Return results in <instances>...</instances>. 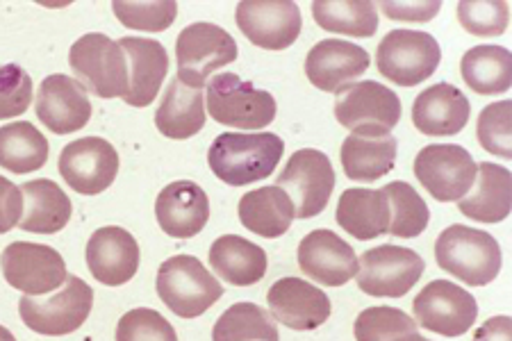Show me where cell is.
<instances>
[{
  "label": "cell",
  "mask_w": 512,
  "mask_h": 341,
  "mask_svg": "<svg viewBox=\"0 0 512 341\" xmlns=\"http://www.w3.org/2000/svg\"><path fill=\"white\" fill-rule=\"evenodd\" d=\"M285 141L274 132H224L212 141L208 164L214 176L230 187L267 180L283 160Z\"/></svg>",
  "instance_id": "obj_1"
},
{
  "label": "cell",
  "mask_w": 512,
  "mask_h": 341,
  "mask_svg": "<svg viewBox=\"0 0 512 341\" xmlns=\"http://www.w3.org/2000/svg\"><path fill=\"white\" fill-rule=\"evenodd\" d=\"M435 260L442 271L469 287H485L499 276L503 257L499 241L483 230L449 226L435 241Z\"/></svg>",
  "instance_id": "obj_2"
},
{
  "label": "cell",
  "mask_w": 512,
  "mask_h": 341,
  "mask_svg": "<svg viewBox=\"0 0 512 341\" xmlns=\"http://www.w3.org/2000/svg\"><path fill=\"white\" fill-rule=\"evenodd\" d=\"M155 287L160 301L180 319H196L224 296L219 280L192 255L169 257L160 266Z\"/></svg>",
  "instance_id": "obj_3"
},
{
  "label": "cell",
  "mask_w": 512,
  "mask_h": 341,
  "mask_svg": "<svg viewBox=\"0 0 512 341\" xmlns=\"http://www.w3.org/2000/svg\"><path fill=\"white\" fill-rule=\"evenodd\" d=\"M92 307L94 289L78 276H66L53 296H23L19 312L30 330L46 337H62L85 326Z\"/></svg>",
  "instance_id": "obj_4"
},
{
  "label": "cell",
  "mask_w": 512,
  "mask_h": 341,
  "mask_svg": "<svg viewBox=\"0 0 512 341\" xmlns=\"http://www.w3.org/2000/svg\"><path fill=\"white\" fill-rule=\"evenodd\" d=\"M205 110L219 126L239 130H260L276 119V98L235 73H219L208 85Z\"/></svg>",
  "instance_id": "obj_5"
},
{
  "label": "cell",
  "mask_w": 512,
  "mask_h": 341,
  "mask_svg": "<svg viewBox=\"0 0 512 341\" xmlns=\"http://www.w3.org/2000/svg\"><path fill=\"white\" fill-rule=\"evenodd\" d=\"M335 119L353 135L383 137L399 126L401 101L376 80L349 82L335 96Z\"/></svg>",
  "instance_id": "obj_6"
},
{
  "label": "cell",
  "mask_w": 512,
  "mask_h": 341,
  "mask_svg": "<svg viewBox=\"0 0 512 341\" xmlns=\"http://www.w3.org/2000/svg\"><path fill=\"white\" fill-rule=\"evenodd\" d=\"M69 64L82 87L98 98H123L130 87L128 57L117 41L101 32L82 35L69 51Z\"/></svg>",
  "instance_id": "obj_7"
},
{
  "label": "cell",
  "mask_w": 512,
  "mask_h": 341,
  "mask_svg": "<svg viewBox=\"0 0 512 341\" xmlns=\"http://www.w3.org/2000/svg\"><path fill=\"white\" fill-rule=\"evenodd\" d=\"M442 62V48L428 32L392 30L378 44V73L399 87H417L433 76Z\"/></svg>",
  "instance_id": "obj_8"
},
{
  "label": "cell",
  "mask_w": 512,
  "mask_h": 341,
  "mask_svg": "<svg viewBox=\"0 0 512 341\" xmlns=\"http://www.w3.org/2000/svg\"><path fill=\"white\" fill-rule=\"evenodd\" d=\"M239 55L237 41L214 23H192L176 39L178 80L187 87L203 89L214 71L233 64Z\"/></svg>",
  "instance_id": "obj_9"
},
{
  "label": "cell",
  "mask_w": 512,
  "mask_h": 341,
  "mask_svg": "<svg viewBox=\"0 0 512 341\" xmlns=\"http://www.w3.org/2000/svg\"><path fill=\"white\" fill-rule=\"evenodd\" d=\"M335 182L330 157L317 148H301L280 171L276 187L283 189L294 203L296 219H315L328 207Z\"/></svg>",
  "instance_id": "obj_10"
},
{
  "label": "cell",
  "mask_w": 512,
  "mask_h": 341,
  "mask_svg": "<svg viewBox=\"0 0 512 341\" xmlns=\"http://www.w3.org/2000/svg\"><path fill=\"white\" fill-rule=\"evenodd\" d=\"M424 271V257L412 248L385 244L360 257L355 278L367 296L401 298L417 285Z\"/></svg>",
  "instance_id": "obj_11"
},
{
  "label": "cell",
  "mask_w": 512,
  "mask_h": 341,
  "mask_svg": "<svg viewBox=\"0 0 512 341\" xmlns=\"http://www.w3.org/2000/svg\"><path fill=\"white\" fill-rule=\"evenodd\" d=\"M478 166L456 144H431L415 157V176L437 203H456L474 187Z\"/></svg>",
  "instance_id": "obj_12"
},
{
  "label": "cell",
  "mask_w": 512,
  "mask_h": 341,
  "mask_svg": "<svg viewBox=\"0 0 512 341\" xmlns=\"http://www.w3.org/2000/svg\"><path fill=\"white\" fill-rule=\"evenodd\" d=\"M415 323L442 337H462L474 328L478 303L467 289L451 280H433L412 303Z\"/></svg>",
  "instance_id": "obj_13"
},
{
  "label": "cell",
  "mask_w": 512,
  "mask_h": 341,
  "mask_svg": "<svg viewBox=\"0 0 512 341\" xmlns=\"http://www.w3.org/2000/svg\"><path fill=\"white\" fill-rule=\"evenodd\" d=\"M3 276L26 296H46L66 280L64 257L55 248L32 241H14L0 255Z\"/></svg>",
  "instance_id": "obj_14"
},
{
  "label": "cell",
  "mask_w": 512,
  "mask_h": 341,
  "mask_svg": "<svg viewBox=\"0 0 512 341\" xmlns=\"http://www.w3.org/2000/svg\"><path fill=\"white\" fill-rule=\"evenodd\" d=\"M119 173V153L103 137H82L64 146L60 176L82 196L103 194Z\"/></svg>",
  "instance_id": "obj_15"
},
{
  "label": "cell",
  "mask_w": 512,
  "mask_h": 341,
  "mask_svg": "<svg viewBox=\"0 0 512 341\" xmlns=\"http://www.w3.org/2000/svg\"><path fill=\"white\" fill-rule=\"evenodd\" d=\"M237 28L264 51H285L301 35V10L292 0H244L235 12Z\"/></svg>",
  "instance_id": "obj_16"
},
{
  "label": "cell",
  "mask_w": 512,
  "mask_h": 341,
  "mask_svg": "<svg viewBox=\"0 0 512 341\" xmlns=\"http://www.w3.org/2000/svg\"><path fill=\"white\" fill-rule=\"evenodd\" d=\"M37 119L55 135H71L92 121V103L82 82L64 73L48 76L37 91Z\"/></svg>",
  "instance_id": "obj_17"
},
{
  "label": "cell",
  "mask_w": 512,
  "mask_h": 341,
  "mask_svg": "<svg viewBox=\"0 0 512 341\" xmlns=\"http://www.w3.org/2000/svg\"><path fill=\"white\" fill-rule=\"evenodd\" d=\"M299 269L319 285L342 287L358 273V257L333 230L319 228L305 235L299 244Z\"/></svg>",
  "instance_id": "obj_18"
},
{
  "label": "cell",
  "mask_w": 512,
  "mask_h": 341,
  "mask_svg": "<svg viewBox=\"0 0 512 341\" xmlns=\"http://www.w3.org/2000/svg\"><path fill=\"white\" fill-rule=\"evenodd\" d=\"M139 262V244L126 228H98L87 241V266L105 287L126 285L139 271Z\"/></svg>",
  "instance_id": "obj_19"
},
{
  "label": "cell",
  "mask_w": 512,
  "mask_h": 341,
  "mask_svg": "<svg viewBox=\"0 0 512 341\" xmlns=\"http://www.w3.org/2000/svg\"><path fill=\"white\" fill-rule=\"evenodd\" d=\"M267 305L274 319L289 330H317L328 321L330 301L324 289L301 278H280L267 294Z\"/></svg>",
  "instance_id": "obj_20"
},
{
  "label": "cell",
  "mask_w": 512,
  "mask_h": 341,
  "mask_svg": "<svg viewBox=\"0 0 512 341\" xmlns=\"http://www.w3.org/2000/svg\"><path fill=\"white\" fill-rule=\"evenodd\" d=\"M155 216H158L164 235L173 239H192L208 226V194L196 182H171L160 191L158 201H155Z\"/></svg>",
  "instance_id": "obj_21"
},
{
  "label": "cell",
  "mask_w": 512,
  "mask_h": 341,
  "mask_svg": "<svg viewBox=\"0 0 512 341\" xmlns=\"http://www.w3.org/2000/svg\"><path fill=\"white\" fill-rule=\"evenodd\" d=\"M369 64L365 48L344 39H324L305 57V76L317 89L337 94L351 80L360 78Z\"/></svg>",
  "instance_id": "obj_22"
},
{
  "label": "cell",
  "mask_w": 512,
  "mask_h": 341,
  "mask_svg": "<svg viewBox=\"0 0 512 341\" xmlns=\"http://www.w3.org/2000/svg\"><path fill=\"white\" fill-rule=\"evenodd\" d=\"M472 116L469 98L449 82L421 91L412 105V123L428 137H453L462 132Z\"/></svg>",
  "instance_id": "obj_23"
},
{
  "label": "cell",
  "mask_w": 512,
  "mask_h": 341,
  "mask_svg": "<svg viewBox=\"0 0 512 341\" xmlns=\"http://www.w3.org/2000/svg\"><path fill=\"white\" fill-rule=\"evenodd\" d=\"M117 44L130 64V87L123 101L130 107H148L158 98L169 73L167 48L146 37H123Z\"/></svg>",
  "instance_id": "obj_24"
},
{
  "label": "cell",
  "mask_w": 512,
  "mask_h": 341,
  "mask_svg": "<svg viewBox=\"0 0 512 341\" xmlns=\"http://www.w3.org/2000/svg\"><path fill=\"white\" fill-rule=\"evenodd\" d=\"M460 212L478 223H501L512 210V176L506 166L483 162L476 171L474 187L458 201Z\"/></svg>",
  "instance_id": "obj_25"
},
{
  "label": "cell",
  "mask_w": 512,
  "mask_h": 341,
  "mask_svg": "<svg viewBox=\"0 0 512 341\" xmlns=\"http://www.w3.org/2000/svg\"><path fill=\"white\" fill-rule=\"evenodd\" d=\"M23 216L21 230L37 232V235H55L69 226L73 216L71 198L64 194L57 182L41 178L26 182L21 187Z\"/></svg>",
  "instance_id": "obj_26"
},
{
  "label": "cell",
  "mask_w": 512,
  "mask_h": 341,
  "mask_svg": "<svg viewBox=\"0 0 512 341\" xmlns=\"http://www.w3.org/2000/svg\"><path fill=\"white\" fill-rule=\"evenodd\" d=\"M210 266L235 287H251L267 276V253L239 235H224L210 246Z\"/></svg>",
  "instance_id": "obj_27"
},
{
  "label": "cell",
  "mask_w": 512,
  "mask_h": 341,
  "mask_svg": "<svg viewBox=\"0 0 512 341\" xmlns=\"http://www.w3.org/2000/svg\"><path fill=\"white\" fill-rule=\"evenodd\" d=\"M340 228L360 241L381 237L390 228V203L383 189H346L335 214Z\"/></svg>",
  "instance_id": "obj_28"
},
{
  "label": "cell",
  "mask_w": 512,
  "mask_h": 341,
  "mask_svg": "<svg viewBox=\"0 0 512 341\" xmlns=\"http://www.w3.org/2000/svg\"><path fill=\"white\" fill-rule=\"evenodd\" d=\"M239 221L246 230L264 239H278L292 228L296 219L294 203L280 187H260L242 196L239 201Z\"/></svg>",
  "instance_id": "obj_29"
},
{
  "label": "cell",
  "mask_w": 512,
  "mask_h": 341,
  "mask_svg": "<svg viewBox=\"0 0 512 341\" xmlns=\"http://www.w3.org/2000/svg\"><path fill=\"white\" fill-rule=\"evenodd\" d=\"M155 126L169 139H189L205 128L203 89L187 87L178 78L169 82L155 112Z\"/></svg>",
  "instance_id": "obj_30"
},
{
  "label": "cell",
  "mask_w": 512,
  "mask_h": 341,
  "mask_svg": "<svg viewBox=\"0 0 512 341\" xmlns=\"http://www.w3.org/2000/svg\"><path fill=\"white\" fill-rule=\"evenodd\" d=\"M399 141L392 135L362 137L351 135L342 144V169L355 182H376L387 176L396 164Z\"/></svg>",
  "instance_id": "obj_31"
},
{
  "label": "cell",
  "mask_w": 512,
  "mask_h": 341,
  "mask_svg": "<svg viewBox=\"0 0 512 341\" xmlns=\"http://www.w3.org/2000/svg\"><path fill=\"white\" fill-rule=\"evenodd\" d=\"M460 73L476 94H506L512 87V55L503 46H474L462 55Z\"/></svg>",
  "instance_id": "obj_32"
},
{
  "label": "cell",
  "mask_w": 512,
  "mask_h": 341,
  "mask_svg": "<svg viewBox=\"0 0 512 341\" xmlns=\"http://www.w3.org/2000/svg\"><path fill=\"white\" fill-rule=\"evenodd\" d=\"M312 14L317 26L333 35L367 39L378 30L376 3L371 0H317L312 3Z\"/></svg>",
  "instance_id": "obj_33"
},
{
  "label": "cell",
  "mask_w": 512,
  "mask_h": 341,
  "mask_svg": "<svg viewBox=\"0 0 512 341\" xmlns=\"http://www.w3.org/2000/svg\"><path fill=\"white\" fill-rule=\"evenodd\" d=\"M48 162V141L28 121L0 128V166L19 176L39 171Z\"/></svg>",
  "instance_id": "obj_34"
},
{
  "label": "cell",
  "mask_w": 512,
  "mask_h": 341,
  "mask_svg": "<svg viewBox=\"0 0 512 341\" xmlns=\"http://www.w3.org/2000/svg\"><path fill=\"white\" fill-rule=\"evenodd\" d=\"M278 328L271 316L255 303H235L219 316L212 328V341H278Z\"/></svg>",
  "instance_id": "obj_35"
},
{
  "label": "cell",
  "mask_w": 512,
  "mask_h": 341,
  "mask_svg": "<svg viewBox=\"0 0 512 341\" xmlns=\"http://www.w3.org/2000/svg\"><path fill=\"white\" fill-rule=\"evenodd\" d=\"M383 194L390 203V232L392 237L415 239L428 228L431 221V210L424 198H421L415 187L408 182H390L383 189Z\"/></svg>",
  "instance_id": "obj_36"
},
{
  "label": "cell",
  "mask_w": 512,
  "mask_h": 341,
  "mask_svg": "<svg viewBox=\"0 0 512 341\" xmlns=\"http://www.w3.org/2000/svg\"><path fill=\"white\" fill-rule=\"evenodd\" d=\"M355 341H421L419 326L412 316L396 307H367L353 326Z\"/></svg>",
  "instance_id": "obj_37"
},
{
  "label": "cell",
  "mask_w": 512,
  "mask_h": 341,
  "mask_svg": "<svg viewBox=\"0 0 512 341\" xmlns=\"http://www.w3.org/2000/svg\"><path fill=\"white\" fill-rule=\"evenodd\" d=\"M476 137L483 151L512 160V103L499 101L483 107L478 116Z\"/></svg>",
  "instance_id": "obj_38"
},
{
  "label": "cell",
  "mask_w": 512,
  "mask_h": 341,
  "mask_svg": "<svg viewBox=\"0 0 512 341\" xmlns=\"http://www.w3.org/2000/svg\"><path fill=\"white\" fill-rule=\"evenodd\" d=\"M510 7L506 0H462L458 21L469 35L499 37L508 28Z\"/></svg>",
  "instance_id": "obj_39"
},
{
  "label": "cell",
  "mask_w": 512,
  "mask_h": 341,
  "mask_svg": "<svg viewBox=\"0 0 512 341\" xmlns=\"http://www.w3.org/2000/svg\"><path fill=\"white\" fill-rule=\"evenodd\" d=\"M112 10L121 26L139 32H162L173 26L178 16V3L158 0V3H112Z\"/></svg>",
  "instance_id": "obj_40"
},
{
  "label": "cell",
  "mask_w": 512,
  "mask_h": 341,
  "mask_svg": "<svg viewBox=\"0 0 512 341\" xmlns=\"http://www.w3.org/2000/svg\"><path fill=\"white\" fill-rule=\"evenodd\" d=\"M117 341H178L176 328L151 307H135L121 316Z\"/></svg>",
  "instance_id": "obj_41"
},
{
  "label": "cell",
  "mask_w": 512,
  "mask_h": 341,
  "mask_svg": "<svg viewBox=\"0 0 512 341\" xmlns=\"http://www.w3.org/2000/svg\"><path fill=\"white\" fill-rule=\"evenodd\" d=\"M32 89V78L19 64H0V121L26 114Z\"/></svg>",
  "instance_id": "obj_42"
},
{
  "label": "cell",
  "mask_w": 512,
  "mask_h": 341,
  "mask_svg": "<svg viewBox=\"0 0 512 341\" xmlns=\"http://www.w3.org/2000/svg\"><path fill=\"white\" fill-rule=\"evenodd\" d=\"M23 216V194L12 180L0 176V235L19 226Z\"/></svg>",
  "instance_id": "obj_43"
},
{
  "label": "cell",
  "mask_w": 512,
  "mask_h": 341,
  "mask_svg": "<svg viewBox=\"0 0 512 341\" xmlns=\"http://www.w3.org/2000/svg\"><path fill=\"white\" fill-rule=\"evenodd\" d=\"M383 12L392 21H410V23H428L442 10L440 0L431 3H383Z\"/></svg>",
  "instance_id": "obj_44"
},
{
  "label": "cell",
  "mask_w": 512,
  "mask_h": 341,
  "mask_svg": "<svg viewBox=\"0 0 512 341\" xmlns=\"http://www.w3.org/2000/svg\"><path fill=\"white\" fill-rule=\"evenodd\" d=\"M474 341H512L510 316H492L474 332Z\"/></svg>",
  "instance_id": "obj_45"
},
{
  "label": "cell",
  "mask_w": 512,
  "mask_h": 341,
  "mask_svg": "<svg viewBox=\"0 0 512 341\" xmlns=\"http://www.w3.org/2000/svg\"><path fill=\"white\" fill-rule=\"evenodd\" d=\"M0 341H16V337L5 326H0Z\"/></svg>",
  "instance_id": "obj_46"
},
{
  "label": "cell",
  "mask_w": 512,
  "mask_h": 341,
  "mask_svg": "<svg viewBox=\"0 0 512 341\" xmlns=\"http://www.w3.org/2000/svg\"><path fill=\"white\" fill-rule=\"evenodd\" d=\"M421 341H431V339H421Z\"/></svg>",
  "instance_id": "obj_47"
}]
</instances>
